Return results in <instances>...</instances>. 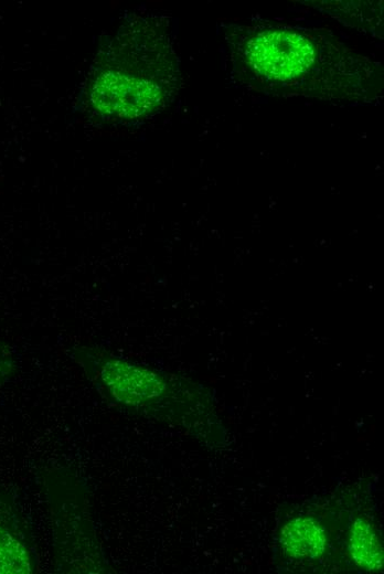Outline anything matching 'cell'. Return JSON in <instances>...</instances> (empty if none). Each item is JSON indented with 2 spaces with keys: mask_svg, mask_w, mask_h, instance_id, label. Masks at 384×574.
<instances>
[{
  "mask_svg": "<svg viewBox=\"0 0 384 574\" xmlns=\"http://www.w3.org/2000/svg\"><path fill=\"white\" fill-rule=\"evenodd\" d=\"M179 82V60L167 19L131 14L99 49L86 99L105 120H139L167 107Z\"/></svg>",
  "mask_w": 384,
  "mask_h": 574,
  "instance_id": "cell-2",
  "label": "cell"
},
{
  "mask_svg": "<svg viewBox=\"0 0 384 574\" xmlns=\"http://www.w3.org/2000/svg\"><path fill=\"white\" fill-rule=\"evenodd\" d=\"M279 545L284 554L294 560L320 557L327 550L326 528L312 517H296L280 530Z\"/></svg>",
  "mask_w": 384,
  "mask_h": 574,
  "instance_id": "cell-3",
  "label": "cell"
},
{
  "mask_svg": "<svg viewBox=\"0 0 384 574\" xmlns=\"http://www.w3.org/2000/svg\"><path fill=\"white\" fill-rule=\"evenodd\" d=\"M231 74L264 94L367 102L376 66L333 34L271 22L226 25Z\"/></svg>",
  "mask_w": 384,
  "mask_h": 574,
  "instance_id": "cell-1",
  "label": "cell"
},
{
  "mask_svg": "<svg viewBox=\"0 0 384 574\" xmlns=\"http://www.w3.org/2000/svg\"><path fill=\"white\" fill-rule=\"evenodd\" d=\"M348 550L353 562L364 571L378 572L383 568V549L372 524L356 518L349 532Z\"/></svg>",
  "mask_w": 384,
  "mask_h": 574,
  "instance_id": "cell-4",
  "label": "cell"
},
{
  "mask_svg": "<svg viewBox=\"0 0 384 574\" xmlns=\"http://www.w3.org/2000/svg\"><path fill=\"white\" fill-rule=\"evenodd\" d=\"M32 557L26 546L0 525V574H30Z\"/></svg>",
  "mask_w": 384,
  "mask_h": 574,
  "instance_id": "cell-5",
  "label": "cell"
}]
</instances>
